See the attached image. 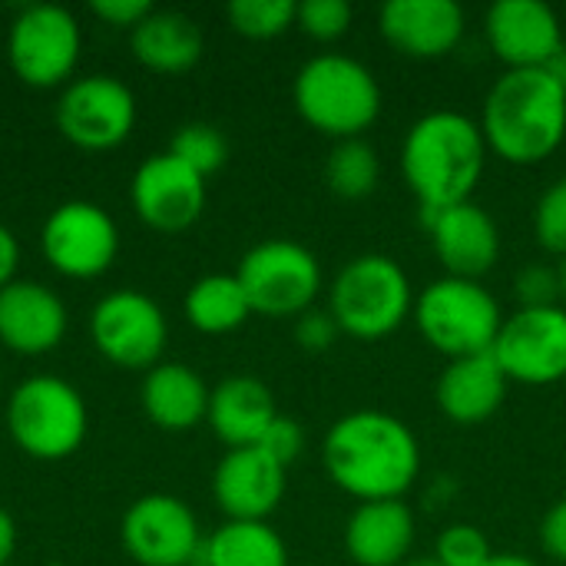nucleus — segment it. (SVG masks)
Segmentation results:
<instances>
[{
	"label": "nucleus",
	"mask_w": 566,
	"mask_h": 566,
	"mask_svg": "<svg viewBox=\"0 0 566 566\" xmlns=\"http://www.w3.org/2000/svg\"><path fill=\"white\" fill-rule=\"evenodd\" d=\"M295 23L312 40L332 43L352 27V3H345V0H305V3H298Z\"/></svg>",
	"instance_id": "nucleus-33"
},
{
	"label": "nucleus",
	"mask_w": 566,
	"mask_h": 566,
	"mask_svg": "<svg viewBox=\"0 0 566 566\" xmlns=\"http://www.w3.org/2000/svg\"><path fill=\"white\" fill-rule=\"evenodd\" d=\"M322 461L328 478L361 504L401 501V494L418 481L421 444L401 418L365 408L328 428Z\"/></svg>",
	"instance_id": "nucleus-1"
},
{
	"label": "nucleus",
	"mask_w": 566,
	"mask_h": 566,
	"mask_svg": "<svg viewBox=\"0 0 566 566\" xmlns=\"http://www.w3.org/2000/svg\"><path fill=\"white\" fill-rule=\"evenodd\" d=\"M481 133L514 166L547 159L566 136V90L547 70H507L484 99Z\"/></svg>",
	"instance_id": "nucleus-3"
},
{
	"label": "nucleus",
	"mask_w": 566,
	"mask_h": 566,
	"mask_svg": "<svg viewBox=\"0 0 566 566\" xmlns=\"http://www.w3.org/2000/svg\"><path fill=\"white\" fill-rule=\"evenodd\" d=\"M133 56L153 73H186L202 60V30L179 10H153L129 33Z\"/></svg>",
	"instance_id": "nucleus-25"
},
{
	"label": "nucleus",
	"mask_w": 566,
	"mask_h": 566,
	"mask_svg": "<svg viewBox=\"0 0 566 566\" xmlns=\"http://www.w3.org/2000/svg\"><path fill=\"white\" fill-rule=\"evenodd\" d=\"M292 99L298 116L332 139H358V133H365L381 113V86L375 73L342 53L308 60L295 76Z\"/></svg>",
	"instance_id": "nucleus-4"
},
{
	"label": "nucleus",
	"mask_w": 566,
	"mask_h": 566,
	"mask_svg": "<svg viewBox=\"0 0 566 566\" xmlns=\"http://www.w3.org/2000/svg\"><path fill=\"white\" fill-rule=\"evenodd\" d=\"M434 557L444 566H484L494 557V551H491V544H488L481 527H474V524H451V527L441 531Z\"/></svg>",
	"instance_id": "nucleus-31"
},
{
	"label": "nucleus",
	"mask_w": 566,
	"mask_h": 566,
	"mask_svg": "<svg viewBox=\"0 0 566 566\" xmlns=\"http://www.w3.org/2000/svg\"><path fill=\"white\" fill-rule=\"evenodd\" d=\"M424 226L431 232V245H434L441 265L454 279L478 282L501 259V232H497V222L474 199L458 202L451 209H441V212L428 216Z\"/></svg>",
	"instance_id": "nucleus-18"
},
{
	"label": "nucleus",
	"mask_w": 566,
	"mask_h": 566,
	"mask_svg": "<svg viewBox=\"0 0 566 566\" xmlns=\"http://www.w3.org/2000/svg\"><path fill=\"white\" fill-rule=\"evenodd\" d=\"M123 551L139 566H192L202 531L192 507L176 494H143L119 521Z\"/></svg>",
	"instance_id": "nucleus-12"
},
{
	"label": "nucleus",
	"mask_w": 566,
	"mask_h": 566,
	"mask_svg": "<svg viewBox=\"0 0 566 566\" xmlns=\"http://www.w3.org/2000/svg\"><path fill=\"white\" fill-rule=\"evenodd\" d=\"M43 259L66 279L103 275L119 252V229L113 216L86 199L56 206L40 229Z\"/></svg>",
	"instance_id": "nucleus-13"
},
{
	"label": "nucleus",
	"mask_w": 566,
	"mask_h": 566,
	"mask_svg": "<svg viewBox=\"0 0 566 566\" xmlns=\"http://www.w3.org/2000/svg\"><path fill=\"white\" fill-rule=\"evenodd\" d=\"M401 566H444V564L431 554V557H411V560H405Z\"/></svg>",
	"instance_id": "nucleus-43"
},
{
	"label": "nucleus",
	"mask_w": 566,
	"mask_h": 566,
	"mask_svg": "<svg viewBox=\"0 0 566 566\" xmlns=\"http://www.w3.org/2000/svg\"><path fill=\"white\" fill-rule=\"evenodd\" d=\"M484 566H537L531 557H521V554H494Z\"/></svg>",
	"instance_id": "nucleus-42"
},
{
	"label": "nucleus",
	"mask_w": 566,
	"mask_h": 566,
	"mask_svg": "<svg viewBox=\"0 0 566 566\" xmlns=\"http://www.w3.org/2000/svg\"><path fill=\"white\" fill-rule=\"evenodd\" d=\"M415 534L418 524L405 501H368L345 524V554L358 566H401Z\"/></svg>",
	"instance_id": "nucleus-21"
},
{
	"label": "nucleus",
	"mask_w": 566,
	"mask_h": 566,
	"mask_svg": "<svg viewBox=\"0 0 566 566\" xmlns=\"http://www.w3.org/2000/svg\"><path fill=\"white\" fill-rule=\"evenodd\" d=\"M199 566H289V551L269 521H226L202 541Z\"/></svg>",
	"instance_id": "nucleus-26"
},
{
	"label": "nucleus",
	"mask_w": 566,
	"mask_h": 566,
	"mask_svg": "<svg viewBox=\"0 0 566 566\" xmlns=\"http://www.w3.org/2000/svg\"><path fill=\"white\" fill-rule=\"evenodd\" d=\"M66 305L43 282L17 279L0 289V345L13 355H50L66 338Z\"/></svg>",
	"instance_id": "nucleus-19"
},
{
	"label": "nucleus",
	"mask_w": 566,
	"mask_h": 566,
	"mask_svg": "<svg viewBox=\"0 0 566 566\" xmlns=\"http://www.w3.org/2000/svg\"><path fill=\"white\" fill-rule=\"evenodd\" d=\"M560 298H564V308H566V262H564V269H560Z\"/></svg>",
	"instance_id": "nucleus-44"
},
{
	"label": "nucleus",
	"mask_w": 566,
	"mask_h": 566,
	"mask_svg": "<svg viewBox=\"0 0 566 566\" xmlns=\"http://www.w3.org/2000/svg\"><path fill=\"white\" fill-rule=\"evenodd\" d=\"M235 279L242 282L252 312L269 318H298L322 292L318 259L292 239H265L252 245L242 255Z\"/></svg>",
	"instance_id": "nucleus-9"
},
{
	"label": "nucleus",
	"mask_w": 566,
	"mask_h": 566,
	"mask_svg": "<svg viewBox=\"0 0 566 566\" xmlns=\"http://www.w3.org/2000/svg\"><path fill=\"white\" fill-rule=\"evenodd\" d=\"M169 153L182 159L189 169H196L202 179L219 172L229 159V143L219 126L212 123H186L172 133Z\"/></svg>",
	"instance_id": "nucleus-29"
},
{
	"label": "nucleus",
	"mask_w": 566,
	"mask_h": 566,
	"mask_svg": "<svg viewBox=\"0 0 566 566\" xmlns=\"http://www.w3.org/2000/svg\"><path fill=\"white\" fill-rule=\"evenodd\" d=\"M507 375L497 365V358L488 355H471V358H454L438 378V405L444 418L454 424H481L507 398Z\"/></svg>",
	"instance_id": "nucleus-22"
},
{
	"label": "nucleus",
	"mask_w": 566,
	"mask_h": 566,
	"mask_svg": "<svg viewBox=\"0 0 566 566\" xmlns=\"http://www.w3.org/2000/svg\"><path fill=\"white\" fill-rule=\"evenodd\" d=\"M497 365L517 385H557L566 378V308H521L504 318L494 342Z\"/></svg>",
	"instance_id": "nucleus-14"
},
{
	"label": "nucleus",
	"mask_w": 566,
	"mask_h": 566,
	"mask_svg": "<svg viewBox=\"0 0 566 566\" xmlns=\"http://www.w3.org/2000/svg\"><path fill=\"white\" fill-rule=\"evenodd\" d=\"M488 166V139L481 123L458 109L421 116L401 143V172L421 202L424 219L468 202Z\"/></svg>",
	"instance_id": "nucleus-2"
},
{
	"label": "nucleus",
	"mask_w": 566,
	"mask_h": 566,
	"mask_svg": "<svg viewBox=\"0 0 566 566\" xmlns=\"http://www.w3.org/2000/svg\"><path fill=\"white\" fill-rule=\"evenodd\" d=\"M544 70H547V73H551V76H554V80H557V83L566 90V43L557 50V56H554Z\"/></svg>",
	"instance_id": "nucleus-41"
},
{
	"label": "nucleus",
	"mask_w": 566,
	"mask_h": 566,
	"mask_svg": "<svg viewBox=\"0 0 566 566\" xmlns=\"http://www.w3.org/2000/svg\"><path fill=\"white\" fill-rule=\"evenodd\" d=\"M83 33L76 17L60 3L23 7L7 33V60L23 86H66L80 63Z\"/></svg>",
	"instance_id": "nucleus-8"
},
{
	"label": "nucleus",
	"mask_w": 566,
	"mask_h": 566,
	"mask_svg": "<svg viewBox=\"0 0 566 566\" xmlns=\"http://www.w3.org/2000/svg\"><path fill=\"white\" fill-rule=\"evenodd\" d=\"M17 265H20V242L17 235L0 226V289H7L10 282H17Z\"/></svg>",
	"instance_id": "nucleus-39"
},
{
	"label": "nucleus",
	"mask_w": 566,
	"mask_h": 566,
	"mask_svg": "<svg viewBox=\"0 0 566 566\" xmlns=\"http://www.w3.org/2000/svg\"><path fill=\"white\" fill-rule=\"evenodd\" d=\"M275 418H279L275 398H272L269 385H262L259 378L235 375V378L219 381L209 395L206 421H209L212 434L222 444H229V451L255 448Z\"/></svg>",
	"instance_id": "nucleus-24"
},
{
	"label": "nucleus",
	"mask_w": 566,
	"mask_h": 566,
	"mask_svg": "<svg viewBox=\"0 0 566 566\" xmlns=\"http://www.w3.org/2000/svg\"><path fill=\"white\" fill-rule=\"evenodd\" d=\"M90 10H93V17H99L113 30H129L133 33L156 7L146 3V0H93Z\"/></svg>",
	"instance_id": "nucleus-37"
},
{
	"label": "nucleus",
	"mask_w": 566,
	"mask_h": 566,
	"mask_svg": "<svg viewBox=\"0 0 566 566\" xmlns=\"http://www.w3.org/2000/svg\"><path fill=\"white\" fill-rule=\"evenodd\" d=\"M332 318L352 338L375 342L405 325L415 312V289L408 272L381 252L352 259L332 285Z\"/></svg>",
	"instance_id": "nucleus-7"
},
{
	"label": "nucleus",
	"mask_w": 566,
	"mask_h": 566,
	"mask_svg": "<svg viewBox=\"0 0 566 566\" xmlns=\"http://www.w3.org/2000/svg\"><path fill=\"white\" fill-rule=\"evenodd\" d=\"M186 318L196 332L202 335H229L242 328L252 315L249 295L235 275H202L199 282L189 285L186 292Z\"/></svg>",
	"instance_id": "nucleus-27"
},
{
	"label": "nucleus",
	"mask_w": 566,
	"mask_h": 566,
	"mask_svg": "<svg viewBox=\"0 0 566 566\" xmlns=\"http://www.w3.org/2000/svg\"><path fill=\"white\" fill-rule=\"evenodd\" d=\"M541 544L554 560L566 564V497L547 511V517L541 524Z\"/></svg>",
	"instance_id": "nucleus-38"
},
{
	"label": "nucleus",
	"mask_w": 566,
	"mask_h": 566,
	"mask_svg": "<svg viewBox=\"0 0 566 566\" xmlns=\"http://www.w3.org/2000/svg\"><path fill=\"white\" fill-rule=\"evenodd\" d=\"M17 554V521L0 507V566H10Z\"/></svg>",
	"instance_id": "nucleus-40"
},
{
	"label": "nucleus",
	"mask_w": 566,
	"mask_h": 566,
	"mask_svg": "<svg viewBox=\"0 0 566 566\" xmlns=\"http://www.w3.org/2000/svg\"><path fill=\"white\" fill-rule=\"evenodd\" d=\"M90 338L106 361L129 371H149L166 352L169 325L163 308L146 292L116 289L93 305Z\"/></svg>",
	"instance_id": "nucleus-11"
},
{
	"label": "nucleus",
	"mask_w": 566,
	"mask_h": 566,
	"mask_svg": "<svg viewBox=\"0 0 566 566\" xmlns=\"http://www.w3.org/2000/svg\"><path fill=\"white\" fill-rule=\"evenodd\" d=\"M285 471L262 448L226 451L212 474V497L229 521H269L285 497Z\"/></svg>",
	"instance_id": "nucleus-17"
},
{
	"label": "nucleus",
	"mask_w": 566,
	"mask_h": 566,
	"mask_svg": "<svg viewBox=\"0 0 566 566\" xmlns=\"http://www.w3.org/2000/svg\"><path fill=\"white\" fill-rule=\"evenodd\" d=\"M0 388H3V378H0Z\"/></svg>",
	"instance_id": "nucleus-45"
},
{
	"label": "nucleus",
	"mask_w": 566,
	"mask_h": 566,
	"mask_svg": "<svg viewBox=\"0 0 566 566\" xmlns=\"http://www.w3.org/2000/svg\"><path fill=\"white\" fill-rule=\"evenodd\" d=\"M136 126L133 90L109 73L70 80L56 99V129L86 153H106L129 139Z\"/></svg>",
	"instance_id": "nucleus-10"
},
{
	"label": "nucleus",
	"mask_w": 566,
	"mask_h": 566,
	"mask_svg": "<svg viewBox=\"0 0 566 566\" xmlns=\"http://www.w3.org/2000/svg\"><path fill=\"white\" fill-rule=\"evenodd\" d=\"M411 315L421 338L451 361L494 352V342L504 325L497 298L481 282L454 275L428 282L415 295Z\"/></svg>",
	"instance_id": "nucleus-6"
},
{
	"label": "nucleus",
	"mask_w": 566,
	"mask_h": 566,
	"mask_svg": "<svg viewBox=\"0 0 566 566\" xmlns=\"http://www.w3.org/2000/svg\"><path fill=\"white\" fill-rule=\"evenodd\" d=\"M521 308H544V305H557L560 298V272L547 269V265H524L514 279Z\"/></svg>",
	"instance_id": "nucleus-34"
},
{
	"label": "nucleus",
	"mask_w": 566,
	"mask_h": 566,
	"mask_svg": "<svg viewBox=\"0 0 566 566\" xmlns=\"http://www.w3.org/2000/svg\"><path fill=\"white\" fill-rule=\"evenodd\" d=\"M255 448H262L272 461H279L282 468H289V464L302 454V448H305V431H302V424H298L295 418L279 415V418L269 424V431L262 434V441H259Z\"/></svg>",
	"instance_id": "nucleus-35"
},
{
	"label": "nucleus",
	"mask_w": 566,
	"mask_h": 566,
	"mask_svg": "<svg viewBox=\"0 0 566 566\" xmlns=\"http://www.w3.org/2000/svg\"><path fill=\"white\" fill-rule=\"evenodd\" d=\"M378 23L385 40L415 60L448 56L464 36V10L454 0H388Z\"/></svg>",
	"instance_id": "nucleus-20"
},
{
	"label": "nucleus",
	"mask_w": 566,
	"mask_h": 566,
	"mask_svg": "<svg viewBox=\"0 0 566 566\" xmlns=\"http://www.w3.org/2000/svg\"><path fill=\"white\" fill-rule=\"evenodd\" d=\"M381 179V159L371 149V143L358 139H338L335 149L325 159V182L342 199H365L375 192Z\"/></svg>",
	"instance_id": "nucleus-28"
},
{
	"label": "nucleus",
	"mask_w": 566,
	"mask_h": 566,
	"mask_svg": "<svg viewBox=\"0 0 566 566\" xmlns=\"http://www.w3.org/2000/svg\"><path fill=\"white\" fill-rule=\"evenodd\" d=\"M10 441L33 461L73 458L90 431L83 395L53 375H33L7 398Z\"/></svg>",
	"instance_id": "nucleus-5"
},
{
	"label": "nucleus",
	"mask_w": 566,
	"mask_h": 566,
	"mask_svg": "<svg viewBox=\"0 0 566 566\" xmlns=\"http://www.w3.org/2000/svg\"><path fill=\"white\" fill-rule=\"evenodd\" d=\"M226 17L235 33L249 40H272L282 36L298 20V3L292 0H232Z\"/></svg>",
	"instance_id": "nucleus-30"
},
{
	"label": "nucleus",
	"mask_w": 566,
	"mask_h": 566,
	"mask_svg": "<svg viewBox=\"0 0 566 566\" xmlns=\"http://www.w3.org/2000/svg\"><path fill=\"white\" fill-rule=\"evenodd\" d=\"M136 216L156 232H182L206 209V179L169 149L149 156L129 186Z\"/></svg>",
	"instance_id": "nucleus-15"
},
{
	"label": "nucleus",
	"mask_w": 566,
	"mask_h": 566,
	"mask_svg": "<svg viewBox=\"0 0 566 566\" xmlns=\"http://www.w3.org/2000/svg\"><path fill=\"white\" fill-rule=\"evenodd\" d=\"M338 332H342V328H338V322L332 318V312L308 308V312H302V315L295 318V342H298L305 352H312V355L328 352V348L335 345Z\"/></svg>",
	"instance_id": "nucleus-36"
},
{
	"label": "nucleus",
	"mask_w": 566,
	"mask_h": 566,
	"mask_svg": "<svg viewBox=\"0 0 566 566\" xmlns=\"http://www.w3.org/2000/svg\"><path fill=\"white\" fill-rule=\"evenodd\" d=\"M484 30L507 70H544L564 46L560 17L544 0H497L488 10Z\"/></svg>",
	"instance_id": "nucleus-16"
},
{
	"label": "nucleus",
	"mask_w": 566,
	"mask_h": 566,
	"mask_svg": "<svg viewBox=\"0 0 566 566\" xmlns=\"http://www.w3.org/2000/svg\"><path fill=\"white\" fill-rule=\"evenodd\" d=\"M534 232H537V242L547 252L564 255L566 259V176L557 179V182H551L547 192L537 199Z\"/></svg>",
	"instance_id": "nucleus-32"
},
{
	"label": "nucleus",
	"mask_w": 566,
	"mask_h": 566,
	"mask_svg": "<svg viewBox=\"0 0 566 566\" xmlns=\"http://www.w3.org/2000/svg\"><path fill=\"white\" fill-rule=\"evenodd\" d=\"M209 395L212 391L206 388L199 371L182 361H159L146 371L139 388L146 418L169 434L199 428L209 415Z\"/></svg>",
	"instance_id": "nucleus-23"
}]
</instances>
